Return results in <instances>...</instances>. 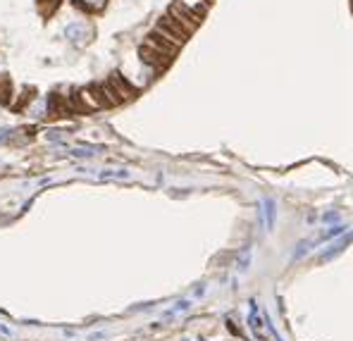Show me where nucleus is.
Here are the masks:
<instances>
[{
  "mask_svg": "<svg viewBox=\"0 0 353 341\" xmlns=\"http://www.w3.org/2000/svg\"><path fill=\"white\" fill-rule=\"evenodd\" d=\"M170 15H172L177 22H179L181 27L186 29V31H193V29L200 24V19H203V12H198L196 8H189L186 3H181V0H174L172 5H170Z\"/></svg>",
  "mask_w": 353,
  "mask_h": 341,
  "instance_id": "1",
  "label": "nucleus"
},
{
  "mask_svg": "<svg viewBox=\"0 0 353 341\" xmlns=\"http://www.w3.org/2000/svg\"><path fill=\"white\" fill-rule=\"evenodd\" d=\"M158 31L163 34V36H167L170 41H172L174 45H181L184 41H186V36H189V31L181 27L179 22L172 17V15H167V17H160L158 19Z\"/></svg>",
  "mask_w": 353,
  "mask_h": 341,
  "instance_id": "2",
  "label": "nucleus"
},
{
  "mask_svg": "<svg viewBox=\"0 0 353 341\" xmlns=\"http://www.w3.org/2000/svg\"><path fill=\"white\" fill-rule=\"evenodd\" d=\"M138 55H141V62L148 64V67H153V70H165L167 64H170V55H165L160 53L158 48H153V45H148L144 43L141 48H138Z\"/></svg>",
  "mask_w": 353,
  "mask_h": 341,
  "instance_id": "3",
  "label": "nucleus"
},
{
  "mask_svg": "<svg viewBox=\"0 0 353 341\" xmlns=\"http://www.w3.org/2000/svg\"><path fill=\"white\" fill-rule=\"evenodd\" d=\"M146 43H148V45H153V48H158L160 53L170 55V57H172V55L177 53V48H179V45H174V43H172V41H170V38H167V36H163V34L158 31V29L148 34V38H146Z\"/></svg>",
  "mask_w": 353,
  "mask_h": 341,
  "instance_id": "4",
  "label": "nucleus"
},
{
  "mask_svg": "<svg viewBox=\"0 0 353 341\" xmlns=\"http://www.w3.org/2000/svg\"><path fill=\"white\" fill-rule=\"evenodd\" d=\"M110 86L117 91V96H119L122 100H129V98H131V96L136 93L134 86H131V84H129V81L124 79V77H122L119 72H112V74H110Z\"/></svg>",
  "mask_w": 353,
  "mask_h": 341,
  "instance_id": "5",
  "label": "nucleus"
},
{
  "mask_svg": "<svg viewBox=\"0 0 353 341\" xmlns=\"http://www.w3.org/2000/svg\"><path fill=\"white\" fill-rule=\"evenodd\" d=\"M72 100H67L64 96H57V93H50V98H48V112L50 115H57L62 117L67 112H72Z\"/></svg>",
  "mask_w": 353,
  "mask_h": 341,
  "instance_id": "6",
  "label": "nucleus"
},
{
  "mask_svg": "<svg viewBox=\"0 0 353 341\" xmlns=\"http://www.w3.org/2000/svg\"><path fill=\"white\" fill-rule=\"evenodd\" d=\"M64 36L69 38L72 43H84V41H89L91 31H89V27H84V24H69V27L64 29Z\"/></svg>",
  "mask_w": 353,
  "mask_h": 341,
  "instance_id": "7",
  "label": "nucleus"
},
{
  "mask_svg": "<svg viewBox=\"0 0 353 341\" xmlns=\"http://www.w3.org/2000/svg\"><path fill=\"white\" fill-rule=\"evenodd\" d=\"M74 5L86 10V12H98L105 8V0H74Z\"/></svg>",
  "mask_w": 353,
  "mask_h": 341,
  "instance_id": "8",
  "label": "nucleus"
},
{
  "mask_svg": "<svg viewBox=\"0 0 353 341\" xmlns=\"http://www.w3.org/2000/svg\"><path fill=\"white\" fill-rule=\"evenodd\" d=\"M10 96H12V84H10L8 77H0V103H3V105H8Z\"/></svg>",
  "mask_w": 353,
  "mask_h": 341,
  "instance_id": "9",
  "label": "nucleus"
},
{
  "mask_svg": "<svg viewBox=\"0 0 353 341\" xmlns=\"http://www.w3.org/2000/svg\"><path fill=\"white\" fill-rule=\"evenodd\" d=\"M265 225L267 227H272L274 225V200H272V198H267V200H265Z\"/></svg>",
  "mask_w": 353,
  "mask_h": 341,
  "instance_id": "10",
  "label": "nucleus"
},
{
  "mask_svg": "<svg viewBox=\"0 0 353 341\" xmlns=\"http://www.w3.org/2000/svg\"><path fill=\"white\" fill-rule=\"evenodd\" d=\"M100 179H129V172L124 170H105L100 174Z\"/></svg>",
  "mask_w": 353,
  "mask_h": 341,
  "instance_id": "11",
  "label": "nucleus"
},
{
  "mask_svg": "<svg viewBox=\"0 0 353 341\" xmlns=\"http://www.w3.org/2000/svg\"><path fill=\"white\" fill-rule=\"evenodd\" d=\"M248 262H251V248H244V251H241V258L236 260V265H239V269H246Z\"/></svg>",
  "mask_w": 353,
  "mask_h": 341,
  "instance_id": "12",
  "label": "nucleus"
},
{
  "mask_svg": "<svg viewBox=\"0 0 353 341\" xmlns=\"http://www.w3.org/2000/svg\"><path fill=\"white\" fill-rule=\"evenodd\" d=\"M96 151L98 148H74L72 155L74 158H91V155H96Z\"/></svg>",
  "mask_w": 353,
  "mask_h": 341,
  "instance_id": "13",
  "label": "nucleus"
},
{
  "mask_svg": "<svg viewBox=\"0 0 353 341\" xmlns=\"http://www.w3.org/2000/svg\"><path fill=\"white\" fill-rule=\"evenodd\" d=\"M251 322H253V329H255V334H260V336H263V320H260V317H258V315H251Z\"/></svg>",
  "mask_w": 353,
  "mask_h": 341,
  "instance_id": "14",
  "label": "nucleus"
},
{
  "mask_svg": "<svg viewBox=\"0 0 353 341\" xmlns=\"http://www.w3.org/2000/svg\"><path fill=\"white\" fill-rule=\"evenodd\" d=\"M10 136H12V129H0V144H8Z\"/></svg>",
  "mask_w": 353,
  "mask_h": 341,
  "instance_id": "15",
  "label": "nucleus"
},
{
  "mask_svg": "<svg viewBox=\"0 0 353 341\" xmlns=\"http://www.w3.org/2000/svg\"><path fill=\"white\" fill-rule=\"evenodd\" d=\"M48 139H50V141H62L60 131H48Z\"/></svg>",
  "mask_w": 353,
  "mask_h": 341,
  "instance_id": "16",
  "label": "nucleus"
}]
</instances>
